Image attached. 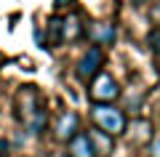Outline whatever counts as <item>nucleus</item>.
Masks as SVG:
<instances>
[{"label": "nucleus", "mask_w": 160, "mask_h": 157, "mask_svg": "<svg viewBox=\"0 0 160 157\" xmlns=\"http://www.w3.org/2000/svg\"><path fill=\"white\" fill-rule=\"evenodd\" d=\"M13 104H16V117L27 125L29 133L38 136V133H43V130H46L48 112L43 109V104L38 101V91H35L32 85H24V88L16 93Z\"/></svg>", "instance_id": "obj_1"}, {"label": "nucleus", "mask_w": 160, "mask_h": 157, "mask_svg": "<svg viewBox=\"0 0 160 157\" xmlns=\"http://www.w3.org/2000/svg\"><path fill=\"white\" fill-rule=\"evenodd\" d=\"M91 117L99 125V130H104L109 136H123L128 130V120L123 115V109L112 107V104H93Z\"/></svg>", "instance_id": "obj_2"}, {"label": "nucleus", "mask_w": 160, "mask_h": 157, "mask_svg": "<svg viewBox=\"0 0 160 157\" xmlns=\"http://www.w3.org/2000/svg\"><path fill=\"white\" fill-rule=\"evenodd\" d=\"M120 96V88L118 83H115V77H109V75H96L91 83V99L93 104H112L115 99Z\"/></svg>", "instance_id": "obj_3"}, {"label": "nucleus", "mask_w": 160, "mask_h": 157, "mask_svg": "<svg viewBox=\"0 0 160 157\" xmlns=\"http://www.w3.org/2000/svg\"><path fill=\"white\" fill-rule=\"evenodd\" d=\"M104 61V53L99 45H91V48L83 53V59L78 61V77L80 80H93L99 75V67Z\"/></svg>", "instance_id": "obj_4"}, {"label": "nucleus", "mask_w": 160, "mask_h": 157, "mask_svg": "<svg viewBox=\"0 0 160 157\" xmlns=\"http://www.w3.org/2000/svg\"><path fill=\"white\" fill-rule=\"evenodd\" d=\"M67 157H96L88 133H75L67 144Z\"/></svg>", "instance_id": "obj_5"}, {"label": "nucleus", "mask_w": 160, "mask_h": 157, "mask_svg": "<svg viewBox=\"0 0 160 157\" xmlns=\"http://www.w3.org/2000/svg\"><path fill=\"white\" fill-rule=\"evenodd\" d=\"M78 125H80V117L75 112H64L62 120L56 123V139L62 141H69L75 133H78Z\"/></svg>", "instance_id": "obj_6"}, {"label": "nucleus", "mask_w": 160, "mask_h": 157, "mask_svg": "<svg viewBox=\"0 0 160 157\" xmlns=\"http://www.w3.org/2000/svg\"><path fill=\"white\" fill-rule=\"evenodd\" d=\"M88 139H91V146H93L96 155H102V157H109V155H112V136H109V133L93 128L91 133H88Z\"/></svg>", "instance_id": "obj_7"}, {"label": "nucleus", "mask_w": 160, "mask_h": 157, "mask_svg": "<svg viewBox=\"0 0 160 157\" xmlns=\"http://www.w3.org/2000/svg\"><path fill=\"white\" fill-rule=\"evenodd\" d=\"M43 35H48L46 37V48L64 43V19H59V16L51 19V22H48V32H43Z\"/></svg>", "instance_id": "obj_8"}, {"label": "nucleus", "mask_w": 160, "mask_h": 157, "mask_svg": "<svg viewBox=\"0 0 160 157\" xmlns=\"http://www.w3.org/2000/svg\"><path fill=\"white\" fill-rule=\"evenodd\" d=\"M91 37H93V43H96V45H109V43H115V27L109 22L96 24V27L91 29Z\"/></svg>", "instance_id": "obj_9"}, {"label": "nucleus", "mask_w": 160, "mask_h": 157, "mask_svg": "<svg viewBox=\"0 0 160 157\" xmlns=\"http://www.w3.org/2000/svg\"><path fill=\"white\" fill-rule=\"evenodd\" d=\"M83 35V27H80V19L78 16H69L64 22V40H75Z\"/></svg>", "instance_id": "obj_10"}, {"label": "nucleus", "mask_w": 160, "mask_h": 157, "mask_svg": "<svg viewBox=\"0 0 160 157\" xmlns=\"http://www.w3.org/2000/svg\"><path fill=\"white\" fill-rule=\"evenodd\" d=\"M136 130H139V139H142V141H147V139H149V123H139V125H136Z\"/></svg>", "instance_id": "obj_11"}, {"label": "nucleus", "mask_w": 160, "mask_h": 157, "mask_svg": "<svg viewBox=\"0 0 160 157\" xmlns=\"http://www.w3.org/2000/svg\"><path fill=\"white\" fill-rule=\"evenodd\" d=\"M149 155L160 157V136H155V139H152V144H149Z\"/></svg>", "instance_id": "obj_12"}, {"label": "nucleus", "mask_w": 160, "mask_h": 157, "mask_svg": "<svg viewBox=\"0 0 160 157\" xmlns=\"http://www.w3.org/2000/svg\"><path fill=\"white\" fill-rule=\"evenodd\" d=\"M75 0H53V8H69Z\"/></svg>", "instance_id": "obj_13"}, {"label": "nucleus", "mask_w": 160, "mask_h": 157, "mask_svg": "<svg viewBox=\"0 0 160 157\" xmlns=\"http://www.w3.org/2000/svg\"><path fill=\"white\" fill-rule=\"evenodd\" d=\"M6 152H8V141L0 139V157H6Z\"/></svg>", "instance_id": "obj_14"}, {"label": "nucleus", "mask_w": 160, "mask_h": 157, "mask_svg": "<svg viewBox=\"0 0 160 157\" xmlns=\"http://www.w3.org/2000/svg\"><path fill=\"white\" fill-rule=\"evenodd\" d=\"M155 53H158V61H160V35L155 37Z\"/></svg>", "instance_id": "obj_15"}]
</instances>
